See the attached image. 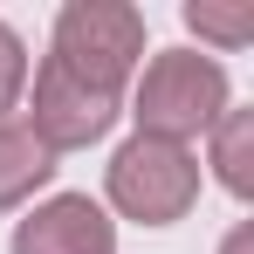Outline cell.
Returning a JSON list of instances; mask_svg holds the SVG:
<instances>
[{"label": "cell", "mask_w": 254, "mask_h": 254, "mask_svg": "<svg viewBox=\"0 0 254 254\" xmlns=\"http://www.w3.org/2000/svg\"><path fill=\"white\" fill-rule=\"evenodd\" d=\"M186 28L206 35V42H220V48H241L254 35V7H213V0H192V7H186Z\"/></svg>", "instance_id": "cell-8"}, {"label": "cell", "mask_w": 254, "mask_h": 254, "mask_svg": "<svg viewBox=\"0 0 254 254\" xmlns=\"http://www.w3.org/2000/svg\"><path fill=\"white\" fill-rule=\"evenodd\" d=\"M220 110H227V69L192 48H165L137 83V137L186 144L220 124Z\"/></svg>", "instance_id": "cell-1"}, {"label": "cell", "mask_w": 254, "mask_h": 254, "mask_svg": "<svg viewBox=\"0 0 254 254\" xmlns=\"http://www.w3.org/2000/svg\"><path fill=\"white\" fill-rule=\"evenodd\" d=\"M117 117V96H103V89L76 83V76H62L55 62H42V76H35V137H42L48 151H76V144H96L103 130Z\"/></svg>", "instance_id": "cell-4"}, {"label": "cell", "mask_w": 254, "mask_h": 254, "mask_svg": "<svg viewBox=\"0 0 254 254\" xmlns=\"http://www.w3.org/2000/svg\"><path fill=\"white\" fill-rule=\"evenodd\" d=\"M21 83H28V48H21V35L0 21V117H7V103L21 96Z\"/></svg>", "instance_id": "cell-9"}, {"label": "cell", "mask_w": 254, "mask_h": 254, "mask_svg": "<svg viewBox=\"0 0 254 254\" xmlns=\"http://www.w3.org/2000/svg\"><path fill=\"white\" fill-rule=\"evenodd\" d=\"M48 172H55V151H48L21 117H0V213L21 206Z\"/></svg>", "instance_id": "cell-6"}, {"label": "cell", "mask_w": 254, "mask_h": 254, "mask_svg": "<svg viewBox=\"0 0 254 254\" xmlns=\"http://www.w3.org/2000/svg\"><path fill=\"white\" fill-rule=\"evenodd\" d=\"M144 55V14L117 7V0H69L55 14V69L76 76V83L117 96L130 76V62Z\"/></svg>", "instance_id": "cell-2"}, {"label": "cell", "mask_w": 254, "mask_h": 254, "mask_svg": "<svg viewBox=\"0 0 254 254\" xmlns=\"http://www.w3.org/2000/svg\"><path fill=\"white\" fill-rule=\"evenodd\" d=\"M213 165L227 192H254V117L248 110H220L213 124Z\"/></svg>", "instance_id": "cell-7"}, {"label": "cell", "mask_w": 254, "mask_h": 254, "mask_svg": "<svg viewBox=\"0 0 254 254\" xmlns=\"http://www.w3.org/2000/svg\"><path fill=\"white\" fill-rule=\"evenodd\" d=\"M110 199L144 220V227H172L186 220V206L199 199V165L186 144H165V137H130L124 151L110 158Z\"/></svg>", "instance_id": "cell-3"}, {"label": "cell", "mask_w": 254, "mask_h": 254, "mask_svg": "<svg viewBox=\"0 0 254 254\" xmlns=\"http://www.w3.org/2000/svg\"><path fill=\"white\" fill-rule=\"evenodd\" d=\"M14 254H117V234L89 192H62L14 227Z\"/></svg>", "instance_id": "cell-5"}, {"label": "cell", "mask_w": 254, "mask_h": 254, "mask_svg": "<svg viewBox=\"0 0 254 254\" xmlns=\"http://www.w3.org/2000/svg\"><path fill=\"white\" fill-rule=\"evenodd\" d=\"M227 254H254V234H248V227H234V241H227Z\"/></svg>", "instance_id": "cell-10"}]
</instances>
